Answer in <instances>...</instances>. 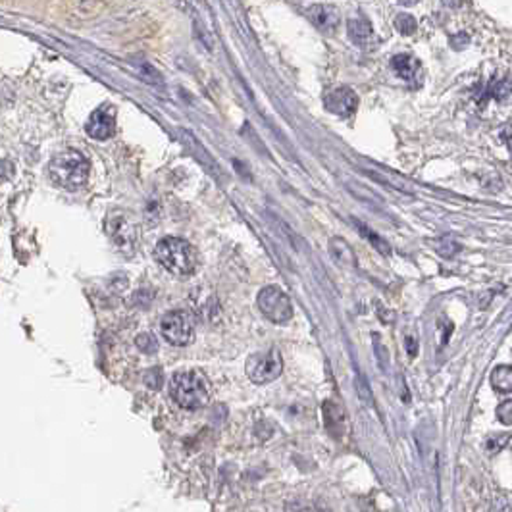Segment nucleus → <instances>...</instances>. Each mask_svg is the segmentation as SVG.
Returning <instances> with one entry per match:
<instances>
[{
    "instance_id": "obj_22",
    "label": "nucleus",
    "mask_w": 512,
    "mask_h": 512,
    "mask_svg": "<svg viewBox=\"0 0 512 512\" xmlns=\"http://www.w3.org/2000/svg\"><path fill=\"white\" fill-rule=\"evenodd\" d=\"M468 42H470V37L466 35L464 31H463V33H458V35L451 37V47H453L455 50L464 49V47H466Z\"/></svg>"
},
{
    "instance_id": "obj_21",
    "label": "nucleus",
    "mask_w": 512,
    "mask_h": 512,
    "mask_svg": "<svg viewBox=\"0 0 512 512\" xmlns=\"http://www.w3.org/2000/svg\"><path fill=\"white\" fill-rule=\"evenodd\" d=\"M137 347H139L143 352H155L156 351L155 335H150V333H143V335H139L137 337Z\"/></svg>"
},
{
    "instance_id": "obj_25",
    "label": "nucleus",
    "mask_w": 512,
    "mask_h": 512,
    "mask_svg": "<svg viewBox=\"0 0 512 512\" xmlns=\"http://www.w3.org/2000/svg\"><path fill=\"white\" fill-rule=\"evenodd\" d=\"M400 4H405V6H412V4H416V0H399Z\"/></svg>"
},
{
    "instance_id": "obj_2",
    "label": "nucleus",
    "mask_w": 512,
    "mask_h": 512,
    "mask_svg": "<svg viewBox=\"0 0 512 512\" xmlns=\"http://www.w3.org/2000/svg\"><path fill=\"white\" fill-rule=\"evenodd\" d=\"M169 395L177 405L189 410H197L210 400V383L201 372H176L169 379Z\"/></svg>"
},
{
    "instance_id": "obj_11",
    "label": "nucleus",
    "mask_w": 512,
    "mask_h": 512,
    "mask_svg": "<svg viewBox=\"0 0 512 512\" xmlns=\"http://www.w3.org/2000/svg\"><path fill=\"white\" fill-rule=\"evenodd\" d=\"M323 420H326V428L330 431H333V426H337V435H341V426L343 428L347 426V416H345L343 407L339 403H326L323 405Z\"/></svg>"
},
{
    "instance_id": "obj_19",
    "label": "nucleus",
    "mask_w": 512,
    "mask_h": 512,
    "mask_svg": "<svg viewBox=\"0 0 512 512\" xmlns=\"http://www.w3.org/2000/svg\"><path fill=\"white\" fill-rule=\"evenodd\" d=\"M143 379H145V383L150 389H160L162 383H164V376H162L160 368H150V370H147Z\"/></svg>"
},
{
    "instance_id": "obj_10",
    "label": "nucleus",
    "mask_w": 512,
    "mask_h": 512,
    "mask_svg": "<svg viewBox=\"0 0 512 512\" xmlns=\"http://www.w3.org/2000/svg\"><path fill=\"white\" fill-rule=\"evenodd\" d=\"M391 68L399 78L407 79V81H414L420 76V62L410 54H397L391 58Z\"/></svg>"
},
{
    "instance_id": "obj_17",
    "label": "nucleus",
    "mask_w": 512,
    "mask_h": 512,
    "mask_svg": "<svg viewBox=\"0 0 512 512\" xmlns=\"http://www.w3.org/2000/svg\"><path fill=\"white\" fill-rule=\"evenodd\" d=\"M358 227H360V233H362V235H364L366 239H370V241H372V245L376 246V249H378L379 253H381V254H389V253H391V249H389V245H387V243H386V241H383V239L378 237L376 233L370 232V230H368V227H364V225L358 224Z\"/></svg>"
},
{
    "instance_id": "obj_16",
    "label": "nucleus",
    "mask_w": 512,
    "mask_h": 512,
    "mask_svg": "<svg viewBox=\"0 0 512 512\" xmlns=\"http://www.w3.org/2000/svg\"><path fill=\"white\" fill-rule=\"evenodd\" d=\"M395 28L399 31L400 35H412L416 28H418V23L414 20V16L410 14H399L395 18Z\"/></svg>"
},
{
    "instance_id": "obj_12",
    "label": "nucleus",
    "mask_w": 512,
    "mask_h": 512,
    "mask_svg": "<svg viewBox=\"0 0 512 512\" xmlns=\"http://www.w3.org/2000/svg\"><path fill=\"white\" fill-rule=\"evenodd\" d=\"M330 253L333 256V260L339 262V264H343V266H355V253H352V249L345 243L343 239H331Z\"/></svg>"
},
{
    "instance_id": "obj_1",
    "label": "nucleus",
    "mask_w": 512,
    "mask_h": 512,
    "mask_svg": "<svg viewBox=\"0 0 512 512\" xmlns=\"http://www.w3.org/2000/svg\"><path fill=\"white\" fill-rule=\"evenodd\" d=\"M155 258L174 275H191L197 270V251L185 239L164 237L155 246Z\"/></svg>"
},
{
    "instance_id": "obj_7",
    "label": "nucleus",
    "mask_w": 512,
    "mask_h": 512,
    "mask_svg": "<svg viewBox=\"0 0 512 512\" xmlns=\"http://www.w3.org/2000/svg\"><path fill=\"white\" fill-rule=\"evenodd\" d=\"M85 131L97 141L110 139L116 133V108L110 105H102L97 108L87 121Z\"/></svg>"
},
{
    "instance_id": "obj_8",
    "label": "nucleus",
    "mask_w": 512,
    "mask_h": 512,
    "mask_svg": "<svg viewBox=\"0 0 512 512\" xmlns=\"http://www.w3.org/2000/svg\"><path fill=\"white\" fill-rule=\"evenodd\" d=\"M323 105H326L328 112L341 116V118H351L352 114L357 112L358 97L357 93L349 87H337V89L326 93Z\"/></svg>"
},
{
    "instance_id": "obj_9",
    "label": "nucleus",
    "mask_w": 512,
    "mask_h": 512,
    "mask_svg": "<svg viewBox=\"0 0 512 512\" xmlns=\"http://www.w3.org/2000/svg\"><path fill=\"white\" fill-rule=\"evenodd\" d=\"M306 16L323 33H333L339 25V10L330 4H314L306 10Z\"/></svg>"
},
{
    "instance_id": "obj_15",
    "label": "nucleus",
    "mask_w": 512,
    "mask_h": 512,
    "mask_svg": "<svg viewBox=\"0 0 512 512\" xmlns=\"http://www.w3.org/2000/svg\"><path fill=\"white\" fill-rule=\"evenodd\" d=\"M112 237L119 246L133 245L135 243V230L131 225H127L126 220H118L116 222V230H112Z\"/></svg>"
},
{
    "instance_id": "obj_18",
    "label": "nucleus",
    "mask_w": 512,
    "mask_h": 512,
    "mask_svg": "<svg viewBox=\"0 0 512 512\" xmlns=\"http://www.w3.org/2000/svg\"><path fill=\"white\" fill-rule=\"evenodd\" d=\"M508 441H511V435L508 434L492 435V437H487V441H485V449L493 455V453H499V451L503 449Z\"/></svg>"
},
{
    "instance_id": "obj_5",
    "label": "nucleus",
    "mask_w": 512,
    "mask_h": 512,
    "mask_svg": "<svg viewBox=\"0 0 512 512\" xmlns=\"http://www.w3.org/2000/svg\"><path fill=\"white\" fill-rule=\"evenodd\" d=\"M256 304L262 314L266 316L270 322L274 323H285L291 320L293 316V304H291V299H289L280 287H264L258 293V299H256Z\"/></svg>"
},
{
    "instance_id": "obj_14",
    "label": "nucleus",
    "mask_w": 512,
    "mask_h": 512,
    "mask_svg": "<svg viewBox=\"0 0 512 512\" xmlns=\"http://www.w3.org/2000/svg\"><path fill=\"white\" fill-rule=\"evenodd\" d=\"M349 37H351V41H355L357 44L360 47H364L368 39L372 37V28H370V23L362 18H358V20H349Z\"/></svg>"
},
{
    "instance_id": "obj_3",
    "label": "nucleus",
    "mask_w": 512,
    "mask_h": 512,
    "mask_svg": "<svg viewBox=\"0 0 512 512\" xmlns=\"http://www.w3.org/2000/svg\"><path fill=\"white\" fill-rule=\"evenodd\" d=\"M50 177L58 187L68 191L81 189L91 172V164L79 150H66L52 158L49 166Z\"/></svg>"
},
{
    "instance_id": "obj_4",
    "label": "nucleus",
    "mask_w": 512,
    "mask_h": 512,
    "mask_svg": "<svg viewBox=\"0 0 512 512\" xmlns=\"http://www.w3.org/2000/svg\"><path fill=\"white\" fill-rule=\"evenodd\" d=\"M281 370H283V360H281V352L278 349H268L264 352L253 355L246 362V376L258 386H264V383H270L280 378Z\"/></svg>"
},
{
    "instance_id": "obj_23",
    "label": "nucleus",
    "mask_w": 512,
    "mask_h": 512,
    "mask_svg": "<svg viewBox=\"0 0 512 512\" xmlns=\"http://www.w3.org/2000/svg\"><path fill=\"white\" fill-rule=\"evenodd\" d=\"M441 2L451 10H458L464 4V0H441Z\"/></svg>"
},
{
    "instance_id": "obj_20",
    "label": "nucleus",
    "mask_w": 512,
    "mask_h": 512,
    "mask_svg": "<svg viewBox=\"0 0 512 512\" xmlns=\"http://www.w3.org/2000/svg\"><path fill=\"white\" fill-rule=\"evenodd\" d=\"M497 418L505 426H512V399L503 400L497 407Z\"/></svg>"
},
{
    "instance_id": "obj_6",
    "label": "nucleus",
    "mask_w": 512,
    "mask_h": 512,
    "mask_svg": "<svg viewBox=\"0 0 512 512\" xmlns=\"http://www.w3.org/2000/svg\"><path fill=\"white\" fill-rule=\"evenodd\" d=\"M160 331L164 339L174 347H185L195 337V323L187 312L183 310H172L162 318Z\"/></svg>"
},
{
    "instance_id": "obj_24",
    "label": "nucleus",
    "mask_w": 512,
    "mask_h": 512,
    "mask_svg": "<svg viewBox=\"0 0 512 512\" xmlns=\"http://www.w3.org/2000/svg\"><path fill=\"white\" fill-rule=\"evenodd\" d=\"M407 347H408V355L414 357V355H416V341H414L412 337H407Z\"/></svg>"
},
{
    "instance_id": "obj_13",
    "label": "nucleus",
    "mask_w": 512,
    "mask_h": 512,
    "mask_svg": "<svg viewBox=\"0 0 512 512\" xmlns=\"http://www.w3.org/2000/svg\"><path fill=\"white\" fill-rule=\"evenodd\" d=\"M492 386L499 393H512V366H497L492 372Z\"/></svg>"
}]
</instances>
